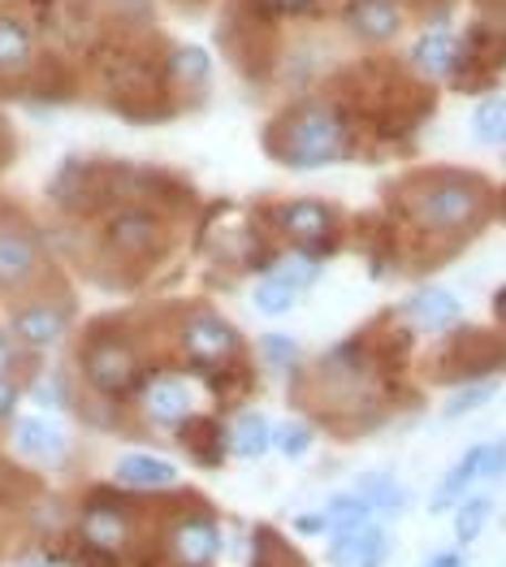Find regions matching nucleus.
Masks as SVG:
<instances>
[{
  "instance_id": "nucleus-18",
  "label": "nucleus",
  "mask_w": 506,
  "mask_h": 567,
  "mask_svg": "<svg viewBox=\"0 0 506 567\" xmlns=\"http://www.w3.org/2000/svg\"><path fill=\"white\" fill-rule=\"evenodd\" d=\"M412 61L420 74H428V79H446V74L459 70L463 48L455 44V35H446V31H428V35H420V44L412 48Z\"/></svg>"
},
{
  "instance_id": "nucleus-26",
  "label": "nucleus",
  "mask_w": 506,
  "mask_h": 567,
  "mask_svg": "<svg viewBox=\"0 0 506 567\" xmlns=\"http://www.w3.org/2000/svg\"><path fill=\"white\" fill-rule=\"evenodd\" d=\"M273 446L277 451H286V455H308V446H312V429L299 425V421H286V425L273 429Z\"/></svg>"
},
{
  "instance_id": "nucleus-13",
  "label": "nucleus",
  "mask_w": 506,
  "mask_h": 567,
  "mask_svg": "<svg viewBox=\"0 0 506 567\" xmlns=\"http://www.w3.org/2000/svg\"><path fill=\"white\" fill-rule=\"evenodd\" d=\"M13 446L31 464H56L65 455V429L56 421H48V416H27L22 425L13 429Z\"/></svg>"
},
{
  "instance_id": "nucleus-8",
  "label": "nucleus",
  "mask_w": 506,
  "mask_h": 567,
  "mask_svg": "<svg viewBox=\"0 0 506 567\" xmlns=\"http://www.w3.org/2000/svg\"><path fill=\"white\" fill-rule=\"evenodd\" d=\"M9 330L13 338L22 342V347H52L61 333L70 330V308H61V303H52V299H31V303H22L18 312H13V321H9Z\"/></svg>"
},
{
  "instance_id": "nucleus-14",
  "label": "nucleus",
  "mask_w": 506,
  "mask_h": 567,
  "mask_svg": "<svg viewBox=\"0 0 506 567\" xmlns=\"http://www.w3.org/2000/svg\"><path fill=\"white\" fill-rule=\"evenodd\" d=\"M347 18H351V31L369 44H390L403 31V9L394 0H355Z\"/></svg>"
},
{
  "instance_id": "nucleus-19",
  "label": "nucleus",
  "mask_w": 506,
  "mask_h": 567,
  "mask_svg": "<svg viewBox=\"0 0 506 567\" xmlns=\"http://www.w3.org/2000/svg\"><path fill=\"white\" fill-rule=\"evenodd\" d=\"M269 446H273V425L260 412H242L226 433V451L238 460H260Z\"/></svg>"
},
{
  "instance_id": "nucleus-32",
  "label": "nucleus",
  "mask_w": 506,
  "mask_h": 567,
  "mask_svg": "<svg viewBox=\"0 0 506 567\" xmlns=\"http://www.w3.org/2000/svg\"><path fill=\"white\" fill-rule=\"evenodd\" d=\"M424 567H467V559H463L459 550H442V555H433Z\"/></svg>"
},
{
  "instance_id": "nucleus-6",
  "label": "nucleus",
  "mask_w": 506,
  "mask_h": 567,
  "mask_svg": "<svg viewBox=\"0 0 506 567\" xmlns=\"http://www.w3.org/2000/svg\"><path fill=\"white\" fill-rule=\"evenodd\" d=\"M503 473H506V442H481V446H472L459 464H455V473L437 485V494H433L428 507H433V512L459 507V498L467 485H476V481H494V476H503Z\"/></svg>"
},
{
  "instance_id": "nucleus-1",
  "label": "nucleus",
  "mask_w": 506,
  "mask_h": 567,
  "mask_svg": "<svg viewBox=\"0 0 506 567\" xmlns=\"http://www.w3.org/2000/svg\"><path fill=\"white\" fill-rule=\"evenodd\" d=\"M273 152L290 169H321L347 156V122L329 104H299L281 117Z\"/></svg>"
},
{
  "instance_id": "nucleus-27",
  "label": "nucleus",
  "mask_w": 506,
  "mask_h": 567,
  "mask_svg": "<svg viewBox=\"0 0 506 567\" xmlns=\"http://www.w3.org/2000/svg\"><path fill=\"white\" fill-rule=\"evenodd\" d=\"M494 390H498V381H476V385H467L459 399L446 403V416H463V412H472V408H485V403L494 399Z\"/></svg>"
},
{
  "instance_id": "nucleus-22",
  "label": "nucleus",
  "mask_w": 506,
  "mask_h": 567,
  "mask_svg": "<svg viewBox=\"0 0 506 567\" xmlns=\"http://www.w3.org/2000/svg\"><path fill=\"white\" fill-rule=\"evenodd\" d=\"M489 516H494V498H485V494L463 498L459 512H455V537H459V542H476V537L485 533Z\"/></svg>"
},
{
  "instance_id": "nucleus-20",
  "label": "nucleus",
  "mask_w": 506,
  "mask_h": 567,
  "mask_svg": "<svg viewBox=\"0 0 506 567\" xmlns=\"http://www.w3.org/2000/svg\"><path fill=\"white\" fill-rule=\"evenodd\" d=\"M35 56V35L18 18H0V74H22Z\"/></svg>"
},
{
  "instance_id": "nucleus-3",
  "label": "nucleus",
  "mask_w": 506,
  "mask_h": 567,
  "mask_svg": "<svg viewBox=\"0 0 506 567\" xmlns=\"http://www.w3.org/2000/svg\"><path fill=\"white\" fill-rule=\"evenodd\" d=\"M83 378L95 394L104 399H122L135 390L138 378V355L126 338H92L83 347Z\"/></svg>"
},
{
  "instance_id": "nucleus-15",
  "label": "nucleus",
  "mask_w": 506,
  "mask_h": 567,
  "mask_svg": "<svg viewBox=\"0 0 506 567\" xmlns=\"http://www.w3.org/2000/svg\"><path fill=\"white\" fill-rule=\"evenodd\" d=\"M113 476L122 485H131V489H169V485H178V468L165 455H152V451H126L117 460Z\"/></svg>"
},
{
  "instance_id": "nucleus-24",
  "label": "nucleus",
  "mask_w": 506,
  "mask_h": 567,
  "mask_svg": "<svg viewBox=\"0 0 506 567\" xmlns=\"http://www.w3.org/2000/svg\"><path fill=\"white\" fill-rule=\"evenodd\" d=\"M360 498L369 507H381V512H403V489L390 476H364L360 481Z\"/></svg>"
},
{
  "instance_id": "nucleus-10",
  "label": "nucleus",
  "mask_w": 506,
  "mask_h": 567,
  "mask_svg": "<svg viewBox=\"0 0 506 567\" xmlns=\"http://www.w3.org/2000/svg\"><path fill=\"white\" fill-rule=\"evenodd\" d=\"M195 412V394L183 378H161L143 390V416L161 429H183Z\"/></svg>"
},
{
  "instance_id": "nucleus-33",
  "label": "nucleus",
  "mask_w": 506,
  "mask_h": 567,
  "mask_svg": "<svg viewBox=\"0 0 506 567\" xmlns=\"http://www.w3.org/2000/svg\"><path fill=\"white\" fill-rule=\"evenodd\" d=\"M18 567H61V564H52V559H27V564H18Z\"/></svg>"
},
{
  "instance_id": "nucleus-30",
  "label": "nucleus",
  "mask_w": 506,
  "mask_h": 567,
  "mask_svg": "<svg viewBox=\"0 0 506 567\" xmlns=\"http://www.w3.org/2000/svg\"><path fill=\"white\" fill-rule=\"evenodd\" d=\"M13 412H18V385L9 378H0V425H4Z\"/></svg>"
},
{
  "instance_id": "nucleus-31",
  "label": "nucleus",
  "mask_w": 506,
  "mask_h": 567,
  "mask_svg": "<svg viewBox=\"0 0 506 567\" xmlns=\"http://www.w3.org/2000/svg\"><path fill=\"white\" fill-rule=\"evenodd\" d=\"M9 369H13V338L0 330V378H9Z\"/></svg>"
},
{
  "instance_id": "nucleus-4",
  "label": "nucleus",
  "mask_w": 506,
  "mask_h": 567,
  "mask_svg": "<svg viewBox=\"0 0 506 567\" xmlns=\"http://www.w3.org/2000/svg\"><path fill=\"white\" fill-rule=\"evenodd\" d=\"M104 243H109V251H117V256H126V260H147V256L161 251L165 226H161L156 213L131 204V208H117V213L104 221Z\"/></svg>"
},
{
  "instance_id": "nucleus-23",
  "label": "nucleus",
  "mask_w": 506,
  "mask_h": 567,
  "mask_svg": "<svg viewBox=\"0 0 506 567\" xmlns=\"http://www.w3.org/2000/svg\"><path fill=\"white\" fill-rule=\"evenodd\" d=\"M472 131H476V140L481 143L503 147L506 143V100H485V104L476 109V117H472Z\"/></svg>"
},
{
  "instance_id": "nucleus-11",
  "label": "nucleus",
  "mask_w": 506,
  "mask_h": 567,
  "mask_svg": "<svg viewBox=\"0 0 506 567\" xmlns=\"http://www.w3.org/2000/svg\"><path fill=\"white\" fill-rule=\"evenodd\" d=\"M169 550L183 567H208L221 555V533L213 520H183L169 533Z\"/></svg>"
},
{
  "instance_id": "nucleus-2",
  "label": "nucleus",
  "mask_w": 506,
  "mask_h": 567,
  "mask_svg": "<svg viewBox=\"0 0 506 567\" xmlns=\"http://www.w3.org/2000/svg\"><path fill=\"white\" fill-rule=\"evenodd\" d=\"M407 208L415 226L428 235H463L485 217V187L463 174H437L407 195Z\"/></svg>"
},
{
  "instance_id": "nucleus-28",
  "label": "nucleus",
  "mask_w": 506,
  "mask_h": 567,
  "mask_svg": "<svg viewBox=\"0 0 506 567\" xmlns=\"http://www.w3.org/2000/svg\"><path fill=\"white\" fill-rule=\"evenodd\" d=\"M277 274H281L286 282H295V286H299V290H303V286H312V282H317V274H321V265H317V260H308V256H290V260H286V265H281Z\"/></svg>"
},
{
  "instance_id": "nucleus-5",
  "label": "nucleus",
  "mask_w": 506,
  "mask_h": 567,
  "mask_svg": "<svg viewBox=\"0 0 506 567\" xmlns=\"http://www.w3.org/2000/svg\"><path fill=\"white\" fill-rule=\"evenodd\" d=\"M44 278V247L35 235L0 226V295H22Z\"/></svg>"
},
{
  "instance_id": "nucleus-16",
  "label": "nucleus",
  "mask_w": 506,
  "mask_h": 567,
  "mask_svg": "<svg viewBox=\"0 0 506 567\" xmlns=\"http://www.w3.org/2000/svg\"><path fill=\"white\" fill-rule=\"evenodd\" d=\"M459 299L451 295V290H442V286H424V290H415L412 303H407V317H412L415 330H451L455 321H459Z\"/></svg>"
},
{
  "instance_id": "nucleus-17",
  "label": "nucleus",
  "mask_w": 506,
  "mask_h": 567,
  "mask_svg": "<svg viewBox=\"0 0 506 567\" xmlns=\"http://www.w3.org/2000/svg\"><path fill=\"white\" fill-rule=\"evenodd\" d=\"M83 537L100 550H122L131 542V516L113 503H92L83 512Z\"/></svg>"
},
{
  "instance_id": "nucleus-29",
  "label": "nucleus",
  "mask_w": 506,
  "mask_h": 567,
  "mask_svg": "<svg viewBox=\"0 0 506 567\" xmlns=\"http://www.w3.org/2000/svg\"><path fill=\"white\" fill-rule=\"evenodd\" d=\"M265 355H269V360H277V364L286 369V364L295 360V342H290V338H277V333H269V338H265Z\"/></svg>"
},
{
  "instance_id": "nucleus-21",
  "label": "nucleus",
  "mask_w": 506,
  "mask_h": 567,
  "mask_svg": "<svg viewBox=\"0 0 506 567\" xmlns=\"http://www.w3.org/2000/svg\"><path fill=\"white\" fill-rule=\"evenodd\" d=\"M251 303H256V312H265V317H286V312L299 303V286L286 282L281 274H269V278L256 282Z\"/></svg>"
},
{
  "instance_id": "nucleus-7",
  "label": "nucleus",
  "mask_w": 506,
  "mask_h": 567,
  "mask_svg": "<svg viewBox=\"0 0 506 567\" xmlns=\"http://www.w3.org/2000/svg\"><path fill=\"white\" fill-rule=\"evenodd\" d=\"M183 347L190 360H199V364H230L234 351H238V333L226 317H217V312H208V308H199V312H190L183 326Z\"/></svg>"
},
{
  "instance_id": "nucleus-9",
  "label": "nucleus",
  "mask_w": 506,
  "mask_h": 567,
  "mask_svg": "<svg viewBox=\"0 0 506 567\" xmlns=\"http://www.w3.org/2000/svg\"><path fill=\"white\" fill-rule=\"evenodd\" d=\"M281 230L295 238V243H303L308 251H317L324 247L329 238L338 235V213L321 204V199H295V204H286L281 208Z\"/></svg>"
},
{
  "instance_id": "nucleus-25",
  "label": "nucleus",
  "mask_w": 506,
  "mask_h": 567,
  "mask_svg": "<svg viewBox=\"0 0 506 567\" xmlns=\"http://www.w3.org/2000/svg\"><path fill=\"white\" fill-rule=\"evenodd\" d=\"M208 52L204 48H183L178 56H174V79L178 83H190V87H199V83H208Z\"/></svg>"
},
{
  "instance_id": "nucleus-12",
  "label": "nucleus",
  "mask_w": 506,
  "mask_h": 567,
  "mask_svg": "<svg viewBox=\"0 0 506 567\" xmlns=\"http://www.w3.org/2000/svg\"><path fill=\"white\" fill-rule=\"evenodd\" d=\"M385 550H390V542H385V533L372 528V524L342 528V533H333V542H329L333 564H342V567H376L385 559Z\"/></svg>"
}]
</instances>
